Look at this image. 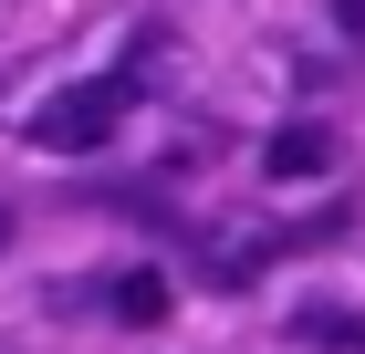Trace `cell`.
Listing matches in <instances>:
<instances>
[{"label": "cell", "mask_w": 365, "mask_h": 354, "mask_svg": "<svg viewBox=\"0 0 365 354\" xmlns=\"http://www.w3.org/2000/svg\"><path fill=\"white\" fill-rule=\"evenodd\" d=\"M146 94V63L136 73H94V83H73V94H53V105L31 115V146H53V157H94V146L125 125V105Z\"/></svg>", "instance_id": "6da1fadb"}, {"label": "cell", "mask_w": 365, "mask_h": 354, "mask_svg": "<svg viewBox=\"0 0 365 354\" xmlns=\"http://www.w3.org/2000/svg\"><path fill=\"white\" fill-rule=\"evenodd\" d=\"M261 167H272V177H324V167H334V136H324V125H282V136L261 146Z\"/></svg>", "instance_id": "7a4b0ae2"}, {"label": "cell", "mask_w": 365, "mask_h": 354, "mask_svg": "<svg viewBox=\"0 0 365 354\" xmlns=\"http://www.w3.org/2000/svg\"><path fill=\"white\" fill-rule=\"evenodd\" d=\"M94 302H105V313H125V323H168V302H178V292H168V271H115Z\"/></svg>", "instance_id": "3957f363"}, {"label": "cell", "mask_w": 365, "mask_h": 354, "mask_svg": "<svg viewBox=\"0 0 365 354\" xmlns=\"http://www.w3.org/2000/svg\"><path fill=\"white\" fill-rule=\"evenodd\" d=\"M292 344H303V354H355V313H334V302H303V313H292Z\"/></svg>", "instance_id": "277c9868"}, {"label": "cell", "mask_w": 365, "mask_h": 354, "mask_svg": "<svg viewBox=\"0 0 365 354\" xmlns=\"http://www.w3.org/2000/svg\"><path fill=\"white\" fill-rule=\"evenodd\" d=\"M334 31H355V42H365V0H334Z\"/></svg>", "instance_id": "5b68a950"}, {"label": "cell", "mask_w": 365, "mask_h": 354, "mask_svg": "<svg viewBox=\"0 0 365 354\" xmlns=\"http://www.w3.org/2000/svg\"><path fill=\"white\" fill-rule=\"evenodd\" d=\"M0 250H11V209H0Z\"/></svg>", "instance_id": "8992f818"}, {"label": "cell", "mask_w": 365, "mask_h": 354, "mask_svg": "<svg viewBox=\"0 0 365 354\" xmlns=\"http://www.w3.org/2000/svg\"><path fill=\"white\" fill-rule=\"evenodd\" d=\"M355 354H365V313H355Z\"/></svg>", "instance_id": "52a82bcc"}]
</instances>
